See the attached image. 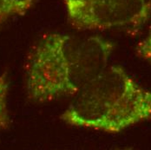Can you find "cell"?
<instances>
[{
    "instance_id": "3957f363",
    "label": "cell",
    "mask_w": 151,
    "mask_h": 150,
    "mask_svg": "<svg viewBox=\"0 0 151 150\" xmlns=\"http://www.w3.org/2000/svg\"><path fill=\"white\" fill-rule=\"evenodd\" d=\"M68 19L80 30L136 29L151 16V0H63Z\"/></svg>"
},
{
    "instance_id": "7a4b0ae2",
    "label": "cell",
    "mask_w": 151,
    "mask_h": 150,
    "mask_svg": "<svg viewBox=\"0 0 151 150\" xmlns=\"http://www.w3.org/2000/svg\"><path fill=\"white\" fill-rule=\"evenodd\" d=\"M61 119L78 128L119 133L151 120V90L121 66L107 67L76 95Z\"/></svg>"
},
{
    "instance_id": "5b68a950",
    "label": "cell",
    "mask_w": 151,
    "mask_h": 150,
    "mask_svg": "<svg viewBox=\"0 0 151 150\" xmlns=\"http://www.w3.org/2000/svg\"><path fill=\"white\" fill-rule=\"evenodd\" d=\"M8 94L9 81L7 78V74L3 73L0 75V132L7 128L10 123Z\"/></svg>"
},
{
    "instance_id": "277c9868",
    "label": "cell",
    "mask_w": 151,
    "mask_h": 150,
    "mask_svg": "<svg viewBox=\"0 0 151 150\" xmlns=\"http://www.w3.org/2000/svg\"><path fill=\"white\" fill-rule=\"evenodd\" d=\"M37 0H0V24L10 18L26 13Z\"/></svg>"
},
{
    "instance_id": "6da1fadb",
    "label": "cell",
    "mask_w": 151,
    "mask_h": 150,
    "mask_svg": "<svg viewBox=\"0 0 151 150\" xmlns=\"http://www.w3.org/2000/svg\"><path fill=\"white\" fill-rule=\"evenodd\" d=\"M113 44L98 36H44L29 55L25 85L31 101L44 103L76 95L108 67Z\"/></svg>"
},
{
    "instance_id": "8992f818",
    "label": "cell",
    "mask_w": 151,
    "mask_h": 150,
    "mask_svg": "<svg viewBox=\"0 0 151 150\" xmlns=\"http://www.w3.org/2000/svg\"><path fill=\"white\" fill-rule=\"evenodd\" d=\"M137 54L151 64V16L149 19V27L145 37L136 47Z\"/></svg>"
}]
</instances>
